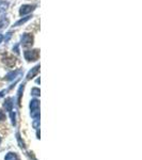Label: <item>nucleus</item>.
Returning a JSON list of instances; mask_svg holds the SVG:
<instances>
[{"mask_svg": "<svg viewBox=\"0 0 142 160\" xmlns=\"http://www.w3.org/2000/svg\"><path fill=\"white\" fill-rule=\"evenodd\" d=\"M30 109L31 110H35V109H40V102L37 99H32L30 102Z\"/></svg>", "mask_w": 142, "mask_h": 160, "instance_id": "6e6552de", "label": "nucleus"}, {"mask_svg": "<svg viewBox=\"0 0 142 160\" xmlns=\"http://www.w3.org/2000/svg\"><path fill=\"white\" fill-rule=\"evenodd\" d=\"M4 93H6V91H1V92H0V97H2Z\"/></svg>", "mask_w": 142, "mask_h": 160, "instance_id": "aec40b11", "label": "nucleus"}, {"mask_svg": "<svg viewBox=\"0 0 142 160\" xmlns=\"http://www.w3.org/2000/svg\"><path fill=\"white\" fill-rule=\"evenodd\" d=\"M34 10V6H30V4H25L20 8V11H19V14L20 15H25L27 13H30L32 12Z\"/></svg>", "mask_w": 142, "mask_h": 160, "instance_id": "7ed1b4c3", "label": "nucleus"}, {"mask_svg": "<svg viewBox=\"0 0 142 160\" xmlns=\"http://www.w3.org/2000/svg\"><path fill=\"white\" fill-rule=\"evenodd\" d=\"M24 88H25V84H22L20 86V88H19V90H18V105H20V99H22V91H24Z\"/></svg>", "mask_w": 142, "mask_h": 160, "instance_id": "ddd939ff", "label": "nucleus"}, {"mask_svg": "<svg viewBox=\"0 0 142 160\" xmlns=\"http://www.w3.org/2000/svg\"><path fill=\"white\" fill-rule=\"evenodd\" d=\"M19 74V71H15V72H11V73H9V74L6 76V80H13L14 78L17 76V75Z\"/></svg>", "mask_w": 142, "mask_h": 160, "instance_id": "1a4fd4ad", "label": "nucleus"}, {"mask_svg": "<svg viewBox=\"0 0 142 160\" xmlns=\"http://www.w3.org/2000/svg\"><path fill=\"white\" fill-rule=\"evenodd\" d=\"M4 160H19V157L18 155L16 154V153H12V152H10L6 154V156L4 157Z\"/></svg>", "mask_w": 142, "mask_h": 160, "instance_id": "423d86ee", "label": "nucleus"}, {"mask_svg": "<svg viewBox=\"0 0 142 160\" xmlns=\"http://www.w3.org/2000/svg\"><path fill=\"white\" fill-rule=\"evenodd\" d=\"M39 125H40V120H39V119H35V121L33 122V127L35 129H39Z\"/></svg>", "mask_w": 142, "mask_h": 160, "instance_id": "f3484780", "label": "nucleus"}, {"mask_svg": "<svg viewBox=\"0 0 142 160\" xmlns=\"http://www.w3.org/2000/svg\"><path fill=\"white\" fill-rule=\"evenodd\" d=\"M8 24H9V20H8V19H3L2 22H0V29H1V28H3L4 27V26H8Z\"/></svg>", "mask_w": 142, "mask_h": 160, "instance_id": "dca6fc26", "label": "nucleus"}, {"mask_svg": "<svg viewBox=\"0 0 142 160\" xmlns=\"http://www.w3.org/2000/svg\"><path fill=\"white\" fill-rule=\"evenodd\" d=\"M31 95L32 96H40V89L37 88H33L31 91Z\"/></svg>", "mask_w": 142, "mask_h": 160, "instance_id": "4468645a", "label": "nucleus"}, {"mask_svg": "<svg viewBox=\"0 0 142 160\" xmlns=\"http://www.w3.org/2000/svg\"><path fill=\"white\" fill-rule=\"evenodd\" d=\"M11 35H12V33H11V32H9V33H8V35H6V42H8V41L10 40V37H11Z\"/></svg>", "mask_w": 142, "mask_h": 160, "instance_id": "6ab92c4d", "label": "nucleus"}, {"mask_svg": "<svg viewBox=\"0 0 142 160\" xmlns=\"http://www.w3.org/2000/svg\"><path fill=\"white\" fill-rule=\"evenodd\" d=\"M3 106H4V109H6V111H9V112H11V111H12V108H13V98H11V97H8V98L6 99L4 104H3Z\"/></svg>", "mask_w": 142, "mask_h": 160, "instance_id": "39448f33", "label": "nucleus"}, {"mask_svg": "<svg viewBox=\"0 0 142 160\" xmlns=\"http://www.w3.org/2000/svg\"><path fill=\"white\" fill-rule=\"evenodd\" d=\"M11 120H12V124L15 126L16 125V113H15V111H14V112L11 111Z\"/></svg>", "mask_w": 142, "mask_h": 160, "instance_id": "2eb2a0df", "label": "nucleus"}, {"mask_svg": "<svg viewBox=\"0 0 142 160\" xmlns=\"http://www.w3.org/2000/svg\"><path fill=\"white\" fill-rule=\"evenodd\" d=\"M39 71H40V65L34 66V67L29 72L28 74H27V79H32L33 77H35L37 75V73H39Z\"/></svg>", "mask_w": 142, "mask_h": 160, "instance_id": "20e7f679", "label": "nucleus"}, {"mask_svg": "<svg viewBox=\"0 0 142 160\" xmlns=\"http://www.w3.org/2000/svg\"><path fill=\"white\" fill-rule=\"evenodd\" d=\"M1 41H2V35L0 34V43H1Z\"/></svg>", "mask_w": 142, "mask_h": 160, "instance_id": "412c9836", "label": "nucleus"}, {"mask_svg": "<svg viewBox=\"0 0 142 160\" xmlns=\"http://www.w3.org/2000/svg\"><path fill=\"white\" fill-rule=\"evenodd\" d=\"M6 119V114L3 113L2 111H0V121H3Z\"/></svg>", "mask_w": 142, "mask_h": 160, "instance_id": "a211bd4d", "label": "nucleus"}, {"mask_svg": "<svg viewBox=\"0 0 142 160\" xmlns=\"http://www.w3.org/2000/svg\"><path fill=\"white\" fill-rule=\"evenodd\" d=\"M31 18V16H27V17H25V18H22V19H20V20H18V22H16L15 25V27H17V26H20V25H22V24H25L27 20H29V19Z\"/></svg>", "mask_w": 142, "mask_h": 160, "instance_id": "f8f14e48", "label": "nucleus"}, {"mask_svg": "<svg viewBox=\"0 0 142 160\" xmlns=\"http://www.w3.org/2000/svg\"><path fill=\"white\" fill-rule=\"evenodd\" d=\"M33 44V36L31 34L26 33L22 37V45L24 47H30Z\"/></svg>", "mask_w": 142, "mask_h": 160, "instance_id": "f03ea898", "label": "nucleus"}, {"mask_svg": "<svg viewBox=\"0 0 142 160\" xmlns=\"http://www.w3.org/2000/svg\"><path fill=\"white\" fill-rule=\"evenodd\" d=\"M24 55H25V58L27 61H35V60L39 59L40 53H39V50L37 49H34V50H27V51H25Z\"/></svg>", "mask_w": 142, "mask_h": 160, "instance_id": "f257e3e1", "label": "nucleus"}, {"mask_svg": "<svg viewBox=\"0 0 142 160\" xmlns=\"http://www.w3.org/2000/svg\"><path fill=\"white\" fill-rule=\"evenodd\" d=\"M30 114H31V117L32 119H39L40 117V109H35V110H31V112H30Z\"/></svg>", "mask_w": 142, "mask_h": 160, "instance_id": "9b49d317", "label": "nucleus"}, {"mask_svg": "<svg viewBox=\"0 0 142 160\" xmlns=\"http://www.w3.org/2000/svg\"><path fill=\"white\" fill-rule=\"evenodd\" d=\"M16 139H17V141H18L19 146H20L22 148H25L26 147L25 142H24V140L22 139V137H20V133H16Z\"/></svg>", "mask_w": 142, "mask_h": 160, "instance_id": "9d476101", "label": "nucleus"}, {"mask_svg": "<svg viewBox=\"0 0 142 160\" xmlns=\"http://www.w3.org/2000/svg\"><path fill=\"white\" fill-rule=\"evenodd\" d=\"M3 62L8 66H13V65L15 64V59L13 58V57H6V58H3Z\"/></svg>", "mask_w": 142, "mask_h": 160, "instance_id": "0eeeda50", "label": "nucleus"}, {"mask_svg": "<svg viewBox=\"0 0 142 160\" xmlns=\"http://www.w3.org/2000/svg\"><path fill=\"white\" fill-rule=\"evenodd\" d=\"M0 143H1V137H0Z\"/></svg>", "mask_w": 142, "mask_h": 160, "instance_id": "4be33fe9", "label": "nucleus"}]
</instances>
